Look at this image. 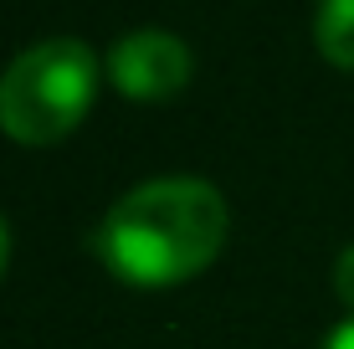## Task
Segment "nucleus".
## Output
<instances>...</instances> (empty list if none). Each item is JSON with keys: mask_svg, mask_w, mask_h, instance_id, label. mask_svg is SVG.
Wrapping results in <instances>:
<instances>
[{"mask_svg": "<svg viewBox=\"0 0 354 349\" xmlns=\"http://www.w3.org/2000/svg\"><path fill=\"white\" fill-rule=\"evenodd\" d=\"M324 349H354V314H349L344 323H339V329L328 334V339H324Z\"/></svg>", "mask_w": 354, "mask_h": 349, "instance_id": "obj_6", "label": "nucleus"}, {"mask_svg": "<svg viewBox=\"0 0 354 349\" xmlns=\"http://www.w3.org/2000/svg\"><path fill=\"white\" fill-rule=\"evenodd\" d=\"M313 41L334 67H354V0H319Z\"/></svg>", "mask_w": 354, "mask_h": 349, "instance_id": "obj_4", "label": "nucleus"}, {"mask_svg": "<svg viewBox=\"0 0 354 349\" xmlns=\"http://www.w3.org/2000/svg\"><path fill=\"white\" fill-rule=\"evenodd\" d=\"M6 257H10V232H6V221H0V272H6Z\"/></svg>", "mask_w": 354, "mask_h": 349, "instance_id": "obj_7", "label": "nucleus"}, {"mask_svg": "<svg viewBox=\"0 0 354 349\" xmlns=\"http://www.w3.org/2000/svg\"><path fill=\"white\" fill-rule=\"evenodd\" d=\"M97 93V57L77 36L36 41L0 77V129L21 144H52L82 124Z\"/></svg>", "mask_w": 354, "mask_h": 349, "instance_id": "obj_2", "label": "nucleus"}, {"mask_svg": "<svg viewBox=\"0 0 354 349\" xmlns=\"http://www.w3.org/2000/svg\"><path fill=\"white\" fill-rule=\"evenodd\" d=\"M334 287H339V298L354 308V247L339 252V262H334Z\"/></svg>", "mask_w": 354, "mask_h": 349, "instance_id": "obj_5", "label": "nucleus"}, {"mask_svg": "<svg viewBox=\"0 0 354 349\" xmlns=\"http://www.w3.org/2000/svg\"><path fill=\"white\" fill-rule=\"evenodd\" d=\"M226 242V200L216 185L169 175L133 185L97 226L103 262L133 287L185 283Z\"/></svg>", "mask_w": 354, "mask_h": 349, "instance_id": "obj_1", "label": "nucleus"}, {"mask_svg": "<svg viewBox=\"0 0 354 349\" xmlns=\"http://www.w3.org/2000/svg\"><path fill=\"white\" fill-rule=\"evenodd\" d=\"M190 67H195L190 46L160 26L118 36L113 52H108V77L129 98H169V93H180L190 82Z\"/></svg>", "mask_w": 354, "mask_h": 349, "instance_id": "obj_3", "label": "nucleus"}]
</instances>
